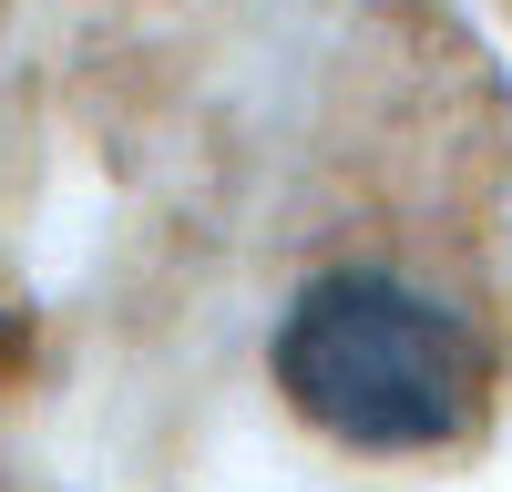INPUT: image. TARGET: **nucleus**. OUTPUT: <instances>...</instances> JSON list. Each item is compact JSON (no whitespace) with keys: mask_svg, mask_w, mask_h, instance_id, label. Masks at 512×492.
Returning <instances> with one entry per match:
<instances>
[{"mask_svg":"<svg viewBox=\"0 0 512 492\" xmlns=\"http://www.w3.org/2000/svg\"><path fill=\"white\" fill-rule=\"evenodd\" d=\"M267 369L297 421L349 451H441L482 421V380H492L461 308L379 267H328L297 287Z\"/></svg>","mask_w":512,"mask_h":492,"instance_id":"1","label":"nucleus"}]
</instances>
